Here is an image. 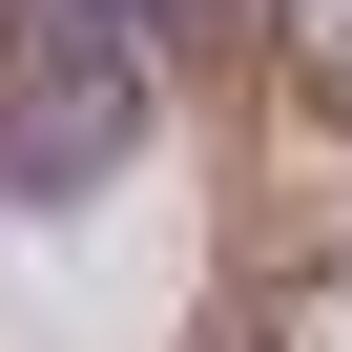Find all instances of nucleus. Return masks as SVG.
Listing matches in <instances>:
<instances>
[{"mask_svg":"<svg viewBox=\"0 0 352 352\" xmlns=\"http://www.w3.org/2000/svg\"><path fill=\"white\" fill-rule=\"evenodd\" d=\"M145 145V21L124 0H42L21 63H0V187H104V166Z\"/></svg>","mask_w":352,"mask_h":352,"instance_id":"obj_1","label":"nucleus"},{"mask_svg":"<svg viewBox=\"0 0 352 352\" xmlns=\"http://www.w3.org/2000/svg\"><path fill=\"white\" fill-rule=\"evenodd\" d=\"M270 63H290L311 124H352V0H270Z\"/></svg>","mask_w":352,"mask_h":352,"instance_id":"obj_2","label":"nucleus"},{"mask_svg":"<svg viewBox=\"0 0 352 352\" xmlns=\"http://www.w3.org/2000/svg\"><path fill=\"white\" fill-rule=\"evenodd\" d=\"M249 352H352V249H311V270H270V311H249Z\"/></svg>","mask_w":352,"mask_h":352,"instance_id":"obj_3","label":"nucleus"}]
</instances>
